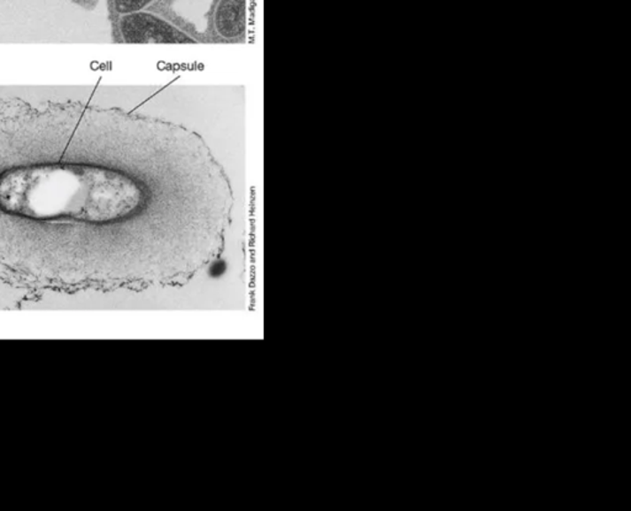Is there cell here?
I'll list each match as a JSON object with an SVG mask.
<instances>
[{"instance_id": "5b68a950", "label": "cell", "mask_w": 631, "mask_h": 511, "mask_svg": "<svg viewBox=\"0 0 631 511\" xmlns=\"http://www.w3.org/2000/svg\"><path fill=\"white\" fill-rule=\"evenodd\" d=\"M69 2L73 3L74 5L83 9V11H94L98 8L100 0H69Z\"/></svg>"}, {"instance_id": "6da1fadb", "label": "cell", "mask_w": 631, "mask_h": 511, "mask_svg": "<svg viewBox=\"0 0 631 511\" xmlns=\"http://www.w3.org/2000/svg\"><path fill=\"white\" fill-rule=\"evenodd\" d=\"M235 196L196 131L81 103L0 109V225L84 231L144 284L224 252Z\"/></svg>"}, {"instance_id": "7a4b0ae2", "label": "cell", "mask_w": 631, "mask_h": 511, "mask_svg": "<svg viewBox=\"0 0 631 511\" xmlns=\"http://www.w3.org/2000/svg\"><path fill=\"white\" fill-rule=\"evenodd\" d=\"M112 40L135 43H196V39L159 12L144 9L112 19Z\"/></svg>"}, {"instance_id": "3957f363", "label": "cell", "mask_w": 631, "mask_h": 511, "mask_svg": "<svg viewBox=\"0 0 631 511\" xmlns=\"http://www.w3.org/2000/svg\"><path fill=\"white\" fill-rule=\"evenodd\" d=\"M212 19L213 29L222 39H240L247 30V0H215Z\"/></svg>"}, {"instance_id": "277c9868", "label": "cell", "mask_w": 631, "mask_h": 511, "mask_svg": "<svg viewBox=\"0 0 631 511\" xmlns=\"http://www.w3.org/2000/svg\"><path fill=\"white\" fill-rule=\"evenodd\" d=\"M110 20L120 15L128 14L144 9H150L161 0H106Z\"/></svg>"}]
</instances>
